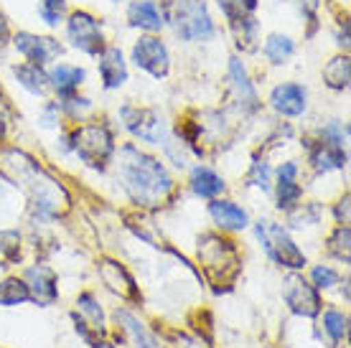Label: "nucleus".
<instances>
[{
    "label": "nucleus",
    "mask_w": 351,
    "mask_h": 348,
    "mask_svg": "<svg viewBox=\"0 0 351 348\" xmlns=\"http://www.w3.org/2000/svg\"><path fill=\"white\" fill-rule=\"evenodd\" d=\"M117 171H120L125 191L130 193L132 201L141 203V206H150V209L160 206L173 191V178L168 175L163 163L141 153L135 145H125L120 150Z\"/></svg>",
    "instance_id": "nucleus-1"
},
{
    "label": "nucleus",
    "mask_w": 351,
    "mask_h": 348,
    "mask_svg": "<svg viewBox=\"0 0 351 348\" xmlns=\"http://www.w3.org/2000/svg\"><path fill=\"white\" fill-rule=\"evenodd\" d=\"M199 264L204 267L206 277L219 290L221 285H232L239 275V252L234 242H229L219 234H206L199 242Z\"/></svg>",
    "instance_id": "nucleus-2"
},
{
    "label": "nucleus",
    "mask_w": 351,
    "mask_h": 348,
    "mask_svg": "<svg viewBox=\"0 0 351 348\" xmlns=\"http://www.w3.org/2000/svg\"><path fill=\"white\" fill-rule=\"evenodd\" d=\"M166 18L184 41H206L214 36L204 0H166Z\"/></svg>",
    "instance_id": "nucleus-3"
},
{
    "label": "nucleus",
    "mask_w": 351,
    "mask_h": 348,
    "mask_svg": "<svg viewBox=\"0 0 351 348\" xmlns=\"http://www.w3.org/2000/svg\"><path fill=\"white\" fill-rule=\"evenodd\" d=\"M255 234H257V239H260V244H263L265 254H267L275 264L288 267V270L306 267V254L295 247V242L290 239L288 232H285L280 224H275L270 219H260L255 227Z\"/></svg>",
    "instance_id": "nucleus-4"
},
{
    "label": "nucleus",
    "mask_w": 351,
    "mask_h": 348,
    "mask_svg": "<svg viewBox=\"0 0 351 348\" xmlns=\"http://www.w3.org/2000/svg\"><path fill=\"white\" fill-rule=\"evenodd\" d=\"M74 153L92 168H105V163L112 158L114 142L105 125H84L71 135Z\"/></svg>",
    "instance_id": "nucleus-5"
},
{
    "label": "nucleus",
    "mask_w": 351,
    "mask_h": 348,
    "mask_svg": "<svg viewBox=\"0 0 351 348\" xmlns=\"http://www.w3.org/2000/svg\"><path fill=\"white\" fill-rule=\"evenodd\" d=\"M125 127L150 145H166V122L156 110H141V107H123L120 110Z\"/></svg>",
    "instance_id": "nucleus-6"
},
{
    "label": "nucleus",
    "mask_w": 351,
    "mask_h": 348,
    "mask_svg": "<svg viewBox=\"0 0 351 348\" xmlns=\"http://www.w3.org/2000/svg\"><path fill=\"white\" fill-rule=\"evenodd\" d=\"M282 300L288 303L290 313L300 315V318H316L321 313V297L316 288L308 285L300 275H288L282 282Z\"/></svg>",
    "instance_id": "nucleus-7"
},
{
    "label": "nucleus",
    "mask_w": 351,
    "mask_h": 348,
    "mask_svg": "<svg viewBox=\"0 0 351 348\" xmlns=\"http://www.w3.org/2000/svg\"><path fill=\"white\" fill-rule=\"evenodd\" d=\"M66 34H69V41L77 49H82L84 53H99L105 51V44H102V28L89 13H74L66 26Z\"/></svg>",
    "instance_id": "nucleus-8"
},
{
    "label": "nucleus",
    "mask_w": 351,
    "mask_h": 348,
    "mask_svg": "<svg viewBox=\"0 0 351 348\" xmlns=\"http://www.w3.org/2000/svg\"><path fill=\"white\" fill-rule=\"evenodd\" d=\"M132 61L145 69L153 77H166L168 74V49L163 46L160 38H153V36H145L141 38L135 49H132Z\"/></svg>",
    "instance_id": "nucleus-9"
},
{
    "label": "nucleus",
    "mask_w": 351,
    "mask_h": 348,
    "mask_svg": "<svg viewBox=\"0 0 351 348\" xmlns=\"http://www.w3.org/2000/svg\"><path fill=\"white\" fill-rule=\"evenodd\" d=\"M16 49L23 53L31 64H36V66H44V64L53 61L62 53V44H59V41L46 38V36H34V34H18Z\"/></svg>",
    "instance_id": "nucleus-10"
},
{
    "label": "nucleus",
    "mask_w": 351,
    "mask_h": 348,
    "mask_svg": "<svg viewBox=\"0 0 351 348\" xmlns=\"http://www.w3.org/2000/svg\"><path fill=\"white\" fill-rule=\"evenodd\" d=\"M28 285V295L31 300H36L38 305H53L56 297H59V288H56V275H53L49 267L38 264V267H28L26 279Z\"/></svg>",
    "instance_id": "nucleus-11"
},
{
    "label": "nucleus",
    "mask_w": 351,
    "mask_h": 348,
    "mask_svg": "<svg viewBox=\"0 0 351 348\" xmlns=\"http://www.w3.org/2000/svg\"><path fill=\"white\" fill-rule=\"evenodd\" d=\"M99 277H102V282L112 290L114 295L125 297V300H138V285H135L130 272L125 270L120 262L114 260L99 262Z\"/></svg>",
    "instance_id": "nucleus-12"
},
{
    "label": "nucleus",
    "mask_w": 351,
    "mask_h": 348,
    "mask_svg": "<svg viewBox=\"0 0 351 348\" xmlns=\"http://www.w3.org/2000/svg\"><path fill=\"white\" fill-rule=\"evenodd\" d=\"M270 102L285 117H298L306 112V89L300 84H280L272 89Z\"/></svg>",
    "instance_id": "nucleus-13"
},
{
    "label": "nucleus",
    "mask_w": 351,
    "mask_h": 348,
    "mask_svg": "<svg viewBox=\"0 0 351 348\" xmlns=\"http://www.w3.org/2000/svg\"><path fill=\"white\" fill-rule=\"evenodd\" d=\"M209 216L214 219V224L227 232H242L250 224L245 209H239L232 201H211L209 203Z\"/></svg>",
    "instance_id": "nucleus-14"
},
{
    "label": "nucleus",
    "mask_w": 351,
    "mask_h": 348,
    "mask_svg": "<svg viewBox=\"0 0 351 348\" xmlns=\"http://www.w3.org/2000/svg\"><path fill=\"white\" fill-rule=\"evenodd\" d=\"M298 166L295 163H282L280 171H278V206L280 209H295V203L303 196V188L298 183Z\"/></svg>",
    "instance_id": "nucleus-15"
},
{
    "label": "nucleus",
    "mask_w": 351,
    "mask_h": 348,
    "mask_svg": "<svg viewBox=\"0 0 351 348\" xmlns=\"http://www.w3.org/2000/svg\"><path fill=\"white\" fill-rule=\"evenodd\" d=\"M311 163L318 173H328V171H339L346 166V150L343 145H334L321 140L316 148H311Z\"/></svg>",
    "instance_id": "nucleus-16"
},
{
    "label": "nucleus",
    "mask_w": 351,
    "mask_h": 348,
    "mask_svg": "<svg viewBox=\"0 0 351 348\" xmlns=\"http://www.w3.org/2000/svg\"><path fill=\"white\" fill-rule=\"evenodd\" d=\"M99 74H102V82H105L107 89L123 87L125 79H128V69H125V61L120 49H105L102 51V59H99Z\"/></svg>",
    "instance_id": "nucleus-17"
},
{
    "label": "nucleus",
    "mask_w": 351,
    "mask_h": 348,
    "mask_svg": "<svg viewBox=\"0 0 351 348\" xmlns=\"http://www.w3.org/2000/svg\"><path fill=\"white\" fill-rule=\"evenodd\" d=\"M128 16H130L132 26L145 28V31H160L163 28V16L156 8V3H150V0H135L128 10Z\"/></svg>",
    "instance_id": "nucleus-18"
},
{
    "label": "nucleus",
    "mask_w": 351,
    "mask_h": 348,
    "mask_svg": "<svg viewBox=\"0 0 351 348\" xmlns=\"http://www.w3.org/2000/svg\"><path fill=\"white\" fill-rule=\"evenodd\" d=\"M191 191L196 196H202V199H214V196H219L224 191V181L211 168L199 166L193 168L191 173Z\"/></svg>",
    "instance_id": "nucleus-19"
},
{
    "label": "nucleus",
    "mask_w": 351,
    "mask_h": 348,
    "mask_svg": "<svg viewBox=\"0 0 351 348\" xmlns=\"http://www.w3.org/2000/svg\"><path fill=\"white\" fill-rule=\"evenodd\" d=\"M49 82H51L53 87L59 89L62 95H69V92H74V89L84 82V71H82L80 66L59 64V66H53V69H51V74H49Z\"/></svg>",
    "instance_id": "nucleus-20"
},
{
    "label": "nucleus",
    "mask_w": 351,
    "mask_h": 348,
    "mask_svg": "<svg viewBox=\"0 0 351 348\" xmlns=\"http://www.w3.org/2000/svg\"><path fill=\"white\" fill-rule=\"evenodd\" d=\"M324 333L331 338L334 346H339L349 336V315L336 310V308H328L324 313Z\"/></svg>",
    "instance_id": "nucleus-21"
},
{
    "label": "nucleus",
    "mask_w": 351,
    "mask_h": 348,
    "mask_svg": "<svg viewBox=\"0 0 351 348\" xmlns=\"http://www.w3.org/2000/svg\"><path fill=\"white\" fill-rule=\"evenodd\" d=\"M31 295H28V285L23 279L8 277L0 282V308H13V305L28 303Z\"/></svg>",
    "instance_id": "nucleus-22"
},
{
    "label": "nucleus",
    "mask_w": 351,
    "mask_h": 348,
    "mask_svg": "<svg viewBox=\"0 0 351 348\" xmlns=\"http://www.w3.org/2000/svg\"><path fill=\"white\" fill-rule=\"evenodd\" d=\"M229 71H232V82H234L237 97L242 99V102H247V105L252 107V110H255V107H257L255 87L250 84V79H247V71H245V66L239 64V59H232V64H229Z\"/></svg>",
    "instance_id": "nucleus-23"
},
{
    "label": "nucleus",
    "mask_w": 351,
    "mask_h": 348,
    "mask_svg": "<svg viewBox=\"0 0 351 348\" xmlns=\"http://www.w3.org/2000/svg\"><path fill=\"white\" fill-rule=\"evenodd\" d=\"M16 77H18V82L28 89V92H34V95H44L46 82H49V79L44 77L41 66H36V64H21V66H16Z\"/></svg>",
    "instance_id": "nucleus-24"
},
{
    "label": "nucleus",
    "mask_w": 351,
    "mask_h": 348,
    "mask_svg": "<svg viewBox=\"0 0 351 348\" xmlns=\"http://www.w3.org/2000/svg\"><path fill=\"white\" fill-rule=\"evenodd\" d=\"M324 79L331 89L349 87V59L346 56H336V59L328 61V66L324 69Z\"/></svg>",
    "instance_id": "nucleus-25"
},
{
    "label": "nucleus",
    "mask_w": 351,
    "mask_h": 348,
    "mask_svg": "<svg viewBox=\"0 0 351 348\" xmlns=\"http://www.w3.org/2000/svg\"><path fill=\"white\" fill-rule=\"evenodd\" d=\"M295 51V46L290 41L288 36H280V34H272L267 38V44H265V56L272 61V64H285V61L293 56Z\"/></svg>",
    "instance_id": "nucleus-26"
},
{
    "label": "nucleus",
    "mask_w": 351,
    "mask_h": 348,
    "mask_svg": "<svg viewBox=\"0 0 351 348\" xmlns=\"http://www.w3.org/2000/svg\"><path fill=\"white\" fill-rule=\"evenodd\" d=\"M77 308H80V313L84 315V318H89L92 328L102 336V333H105V313H102L99 303L95 300V295H92V293H84V295H80V297H77Z\"/></svg>",
    "instance_id": "nucleus-27"
},
{
    "label": "nucleus",
    "mask_w": 351,
    "mask_h": 348,
    "mask_svg": "<svg viewBox=\"0 0 351 348\" xmlns=\"http://www.w3.org/2000/svg\"><path fill=\"white\" fill-rule=\"evenodd\" d=\"M219 5L232 23H239V21L250 18V13L255 8V0H219Z\"/></svg>",
    "instance_id": "nucleus-28"
},
{
    "label": "nucleus",
    "mask_w": 351,
    "mask_h": 348,
    "mask_svg": "<svg viewBox=\"0 0 351 348\" xmlns=\"http://www.w3.org/2000/svg\"><path fill=\"white\" fill-rule=\"evenodd\" d=\"M321 219V209L316 203H303L300 209H290V224L293 227H313Z\"/></svg>",
    "instance_id": "nucleus-29"
},
{
    "label": "nucleus",
    "mask_w": 351,
    "mask_h": 348,
    "mask_svg": "<svg viewBox=\"0 0 351 348\" xmlns=\"http://www.w3.org/2000/svg\"><path fill=\"white\" fill-rule=\"evenodd\" d=\"M328 252L339 260L349 262V224H341L328 239Z\"/></svg>",
    "instance_id": "nucleus-30"
},
{
    "label": "nucleus",
    "mask_w": 351,
    "mask_h": 348,
    "mask_svg": "<svg viewBox=\"0 0 351 348\" xmlns=\"http://www.w3.org/2000/svg\"><path fill=\"white\" fill-rule=\"evenodd\" d=\"M311 279H313V288L328 290V288H334V285H339V272L331 270L328 264H318V267H313V272H311Z\"/></svg>",
    "instance_id": "nucleus-31"
},
{
    "label": "nucleus",
    "mask_w": 351,
    "mask_h": 348,
    "mask_svg": "<svg viewBox=\"0 0 351 348\" xmlns=\"http://www.w3.org/2000/svg\"><path fill=\"white\" fill-rule=\"evenodd\" d=\"M64 0H44L41 3V18H44L49 26H56L64 16Z\"/></svg>",
    "instance_id": "nucleus-32"
},
{
    "label": "nucleus",
    "mask_w": 351,
    "mask_h": 348,
    "mask_svg": "<svg viewBox=\"0 0 351 348\" xmlns=\"http://www.w3.org/2000/svg\"><path fill=\"white\" fill-rule=\"evenodd\" d=\"M247 181L257 188H263V191H270V168H267V163H255Z\"/></svg>",
    "instance_id": "nucleus-33"
},
{
    "label": "nucleus",
    "mask_w": 351,
    "mask_h": 348,
    "mask_svg": "<svg viewBox=\"0 0 351 348\" xmlns=\"http://www.w3.org/2000/svg\"><path fill=\"white\" fill-rule=\"evenodd\" d=\"M171 338H173V348H209L206 340H202V336H189V333L173 331Z\"/></svg>",
    "instance_id": "nucleus-34"
},
{
    "label": "nucleus",
    "mask_w": 351,
    "mask_h": 348,
    "mask_svg": "<svg viewBox=\"0 0 351 348\" xmlns=\"http://www.w3.org/2000/svg\"><path fill=\"white\" fill-rule=\"evenodd\" d=\"M336 219H339V224H349V193L339 201V206H336Z\"/></svg>",
    "instance_id": "nucleus-35"
},
{
    "label": "nucleus",
    "mask_w": 351,
    "mask_h": 348,
    "mask_svg": "<svg viewBox=\"0 0 351 348\" xmlns=\"http://www.w3.org/2000/svg\"><path fill=\"white\" fill-rule=\"evenodd\" d=\"M5 38H8V23H5L3 16H0V46L5 44Z\"/></svg>",
    "instance_id": "nucleus-36"
},
{
    "label": "nucleus",
    "mask_w": 351,
    "mask_h": 348,
    "mask_svg": "<svg viewBox=\"0 0 351 348\" xmlns=\"http://www.w3.org/2000/svg\"><path fill=\"white\" fill-rule=\"evenodd\" d=\"M298 3L308 10V13H311V10H316V8H318V3H321V0H298Z\"/></svg>",
    "instance_id": "nucleus-37"
},
{
    "label": "nucleus",
    "mask_w": 351,
    "mask_h": 348,
    "mask_svg": "<svg viewBox=\"0 0 351 348\" xmlns=\"http://www.w3.org/2000/svg\"><path fill=\"white\" fill-rule=\"evenodd\" d=\"M3 132H5V110L0 105V138H3Z\"/></svg>",
    "instance_id": "nucleus-38"
},
{
    "label": "nucleus",
    "mask_w": 351,
    "mask_h": 348,
    "mask_svg": "<svg viewBox=\"0 0 351 348\" xmlns=\"http://www.w3.org/2000/svg\"><path fill=\"white\" fill-rule=\"evenodd\" d=\"M92 346H95V348H114L112 343H107V340H95Z\"/></svg>",
    "instance_id": "nucleus-39"
},
{
    "label": "nucleus",
    "mask_w": 351,
    "mask_h": 348,
    "mask_svg": "<svg viewBox=\"0 0 351 348\" xmlns=\"http://www.w3.org/2000/svg\"><path fill=\"white\" fill-rule=\"evenodd\" d=\"M114 3H120V0H114Z\"/></svg>",
    "instance_id": "nucleus-40"
}]
</instances>
